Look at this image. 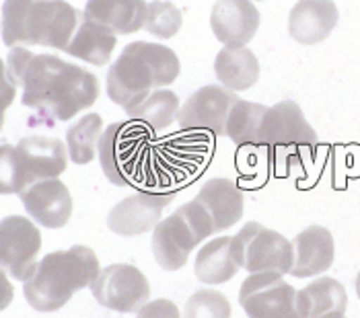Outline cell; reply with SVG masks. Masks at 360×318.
I'll return each instance as SVG.
<instances>
[{
    "mask_svg": "<svg viewBox=\"0 0 360 318\" xmlns=\"http://www.w3.org/2000/svg\"><path fill=\"white\" fill-rule=\"evenodd\" d=\"M6 74L15 86H23V105L35 109L46 124L72 119L99 95V82L89 70L25 48L11 50Z\"/></svg>",
    "mask_w": 360,
    "mask_h": 318,
    "instance_id": "6da1fadb",
    "label": "cell"
},
{
    "mask_svg": "<svg viewBox=\"0 0 360 318\" xmlns=\"http://www.w3.org/2000/svg\"><path fill=\"white\" fill-rule=\"evenodd\" d=\"M179 70V58L167 46L128 44L108 72V95L126 113H132L155 88L173 84Z\"/></svg>",
    "mask_w": 360,
    "mask_h": 318,
    "instance_id": "7a4b0ae2",
    "label": "cell"
},
{
    "mask_svg": "<svg viewBox=\"0 0 360 318\" xmlns=\"http://www.w3.org/2000/svg\"><path fill=\"white\" fill-rule=\"evenodd\" d=\"M81 15L64 0H6L2 4V39L6 46H44L66 50Z\"/></svg>",
    "mask_w": 360,
    "mask_h": 318,
    "instance_id": "3957f363",
    "label": "cell"
},
{
    "mask_svg": "<svg viewBox=\"0 0 360 318\" xmlns=\"http://www.w3.org/2000/svg\"><path fill=\"white\" fill-rule=\"evenodd\" d=\"M99 275V263L89 246H72L46 255L25 279L23 292L39 312L60 310L72 293L83 290Z\"/></svg>",
    "mask_w": 360,
    "mask_h": 318,
    "instance_id": "277c9868",
    "label": "cell"
},
{
    "mask_svg": "<svg viewBox=\"0 0 360 318\" xmlns=\"http://www.w3.org/2000/svg\"><path fill=\"white\" fill-rule=\"evenodd\" d=\"M317 146V133L307 124L301 107L292 101H282L268 107L257 130V146L266 150L270 162L290 168L311 159Z\"/></svg>",
    "mask_w": 360,
    "mask_h": 318,
    "instance_id": "5b68a950",
    "label": "cell"
},
{
    "mask_svg": "<svg viewBox=\"0 0 360 318\" xmlns=\"http://www.w3.org/2000/svg\"><path fill=\"white\" fill-rule=\"evenodd\" d=\"M150 142L144 126L111 124L99 140L101 166L113 185H150Z\"/></svg>",
    "mask_w": 360,
    "mask_h": 318,
    "instance_id": "8992f818",
    "label": "cell"
},
{
    "mask_svg": "<svg viewBox=\"0 0 360 318\" xmlns=\"http://www.w3.org/2000/svg\"><path fill=\"white\" fill-rule=\"evenodd\" d=\"M217 234L214 226L198 201H190L161 220L153 232V253L167 271H177L188 263L190 253L208 237Z\"/></svg>",
    "mask_w": 360,
    "mask_h": 318,
    "instance_id": "52a82bcc",
    "label": "cell"
},
{
    "mask_svg": "<svg viewBox=\"0 0 360 318\" xmlns=\"http://www.w3.org/2000/svg\"><path fill=\"white\" fill-rule=\"evenodd\" d=\"M233 253L239 267L250 273L278 271L284 275L290 273L295 261L292 242H288L276 230H268L257 222L245 224L239 234L233 237Z\"/></svg>",
    "mask_w": 360,
    "mask_h": 318,
    "instance_id": "ba28073f",
    "label": "cell"
},
{
    "mask_svg": "<svg viewBox=\"0 0 360 318\" xmlns=\"http://www.w3.org/2000/svg\"><path fill=\"white\" fill-rule=\"evenodd\" d=\"M297 290L278 271L251 273L239 290V304L250 318H303Z\"/></svg>",
    "mask_w": 360,
    "mask_h": 318,
    "instance_id": "9c48e42d",
    "label": "cell"
},
{
    "mask_svg": "<svg viewBox=\"0 0 360 318\" xmlns=\"http://www.w3.org/2000/svg\"><path fill=\"white\" fill-rule=\"evenodd\" d=\"M91 290L103 308L124 314L139 312L150 298V286L142 271L139 267L126 263L110 265L99 271V275L91 284Z\"/></svg>",
    "mask_w": 360,
    "mask_h": 318,
    "instance_id": "30bf717a",
    "label": "cell"
},
{
    "mask_svg": "<svg viewBox=\"0 0 360 318\" xmlns=\"http://www.w3.org/2000/svg\"><path fill=\"white\" fill-rule=\"evenodd\" d=\"M239 101L233 91L208 84L195 91L184 103L177 113V121L184 133H200V135H224L226 119L231 109Z\"/></svg>",
    "mask_w": 360,
    "mask_h": 318,
    "instance_id": "8fae6325",
    "label": "cell"
},
{
    "mask_svg": "<svg viewBox=\"0 0 360 318\" xmlns=\"http://www.w3.org/2000/svg\"><path fill=\"white\" fill-rule=\"evenodd\" d=\"M41 234L23 216H8L0 222V267L15 279H27L35 269Z\"/></svg>",
    "mask_w": 360,
    "mask_h": 318,
    "instance_id": "7c38bea8",
    "label": "cell"
},
{
    "mask_svg": "<svg viewBox=\"0 0 360 318\" xmlns=\"http://www.w3.org/2000/svg\"><path fill=\"white\" fill-rule=\"evenodd\" d=\"M175 199V193H136L120 201L108 216L111 232L120 237H136L161 222V213Z\"/></svg>",
    "mask_w": 360,
    "mask_h": 318,
    "instance_id": "4fadbf2b",
    "label": "cell"
},
{
    "mask_svg": "<svg viewBox=\"0 0 360 318\" xmlns=\"http://www.w3.org/2000/svg\"><path fill=\"white\" fill-rule=\"evenodd\" d=\"M27 213L46 228H62L72 213V197L68 187L58 179H46L29 185L21 193Z\"/></svg>",
    "mask_w": 360,
    "mask_h": 318,
    "instance_id": "5bb4252c",
    "label": "cell"
},
{
    "mask_svg": "<svg viewBox=\"0 0 360 318\" xmlns=\"http://www.w3.org/2000/svg\"><path fill=\"white\" fill-rule=\"evenodd\" d=\"M210 27L224 46H245L259 27V11L251 0H217L210 15Z\"/></svg>",
    "mask_w": 360,
    "mask_h": 318,
    "instance_id": "9a60e30c",
    "label": "cell"
},
{
    "mask_svg": "<svg viewBox=\"0 0 360 318\" xmlns=\"http://www.w3.org/2000/svg\"><path fill=\"white\" fill-rule=\"evenodd\" d=\"M17 157L21 162V171L27 187L37 181L56 179L66 168L64 144L54 138L31 135L21 140L17 146Z\"/></svg>",
    "mask_w": 360,
    "mask_h": 318,
    "instance_id": "2e32d148",
    "label": "cell"
},
{
    "mask_svg": "<svg viewBox=\"0 0 360 318\" xmlns=\"http://www.w3.org/2000/svg\"><path fill=\"white\" fill-rule=\"evenodd\" d=\"M338 25L333 0H299L288 17V31L301 46L323 41Z\"/></svg>",
    "mask_w": 360,
    "mask_h": 318,
    "instance_id": "e0dca14e",
    "label": "cell"
},
{
    "mask_svg": "<svg viewBox=\"0 0 360 318\" xmlns=\"http://www.w3.org/2000/svg\"><path fill=\"white\" fill-rule=\"evenodd\" d=\"M194 201L210 218L214 232H221L237 224L243 216V193L231 179H210L206 181Z\"/></svg>",
    "mask_w": 360,
    "mask_h": 318,
    "instance_id": "ac0fdd59",
    "label": "cell"
},
{
    "mask_svg": "<svg viewBox=\"0 0 360 318\" xmlns=\"http://www.w3.org/2000/svg\"><path fill=\"white\" fill-rule=\"evenodd\" d=\"M295 261L290 275L311 277L328 271L333 263V237L323 226H309L292 240Z\"/></svg>",
    "mask_w": 360,
    "mask_h": 318,
    "instance_id": "d6986e66",
    "label": "cell"
},
{
    "mask_svg": "<svg viewBox=\"0 0 360 318\" xmlns=\"http://www.w3.org/2000/svg\"><path fill=\"white\" fill-rule=\"evenodd\" d=\"M84 15L113 35H130L146 25L148 4L144 0H89Z\"/></svg>",
    "mask_w": 360,
    "mask_h": 318,
    "instance_id": "ffe728a7",
    "label": "cell"
},
{
    "mask_svg": "<svg viewBox=\"0 0 360 318\" xmlns=\"http://www.w3.org/2000/svg\"><path fill=\"white\" fill-rule=\"evenodd\" d=\"M297 302L303 318H344L348 296L340 281L319 277L297 293Z\"/></svg>",
    "mask_w": 360,
    "mask_h": 318,
    "instance_id": "44dd1931",
    "label": "cell"
},
{
    "mask_svg": "<svg viewBox=\"0 0 360 318\" xmlns=\"http://www.w3.org/2000/svg\"><path fill=\"white\" fill-rule=\"evenodd\" d=\"M113 48H115V35L110 29L95 23L83 13L79 27L64 52L79 60H84L93 66H105L111 60Z\"/></svg>",
    "mask_w": 360,
    "mask_h": 318,
    "instance_id": "7402d4cb",
    "label": "cell"
},
{
    "mask_svg": "<svg viewBox=\"0 0 360 318\" xmlns=\"http://www.w3.org/2000/svg\"><path fill=\"white\" fill-rule=\"evenodd\" d=\"M239 269L241 267L233 253V237H221L206 242L195 257V275L208 286H219L233 279Z\"/></svg>",
    "mask_w": 360,
    "mask_h": 318,
    "instance_id": "603a6c76",
    "label": "cell"
},
{
    "mask_svg": "<svg viewBox=\"0 0 360 318\" xmlns=\"http://www.w3.org/2000/svg\"><path fill=\"white\" fill-rule=\"evenodd\" d=\"M214 72L229 91H248L259 79V62L245 46H226L214 60Z\"/></svg>",
    "mask_w": 360,
    "mask_h": 318,
    "instance_id": "cb8c5ba5",
    "label": "cell"
},
{
    "mask_svg": "<svg viewBox=\"0 0 360 318\" xmlns=\"http://www.w3.org/2000/svg\"><path fill=\"white\" fill-rule=\"evenodd\" d=\"M177 113H179L177 95L173 91H155L128 115L140 126L161 132L173 124Z\"/></svg>",
    "mask_w": 360,
    "mask_h": 318,
    "instance_id": "d4e9b609",
    "label": "cell"
},
{
    "mask_svg": "<svg viewBox=\"0 0 360 318\" xmlns=\"http://www.w3.org/2000/svg\"><path fill=\"white\" fill-rule=\"evenodd\" d=\"M268 107L250 101H237L226 119V135L237 146H257V130Z\"/></svg>",
    "mask_w": 360,
    "mask_h": 318,
    "instance_id": "484cf974",
    "label": "cell"
},
{
    "mask_svg": "<svg viewBox=\"0 0 360 318\" xmlns=\"http://www.w3.org/2000/svg\"><path fill=\"white\" fill-rule=\"evenodd\" d=\"M101 117L97 113L84 115L83 119L68 130V154L72 162L77 164H86L95 157L97 144L101 140Z\"/></svg>",
    "mask_w": 360,
    "mask_h": 318,
    "instance_id": "4316f807",
    "label": "cell"
},
{
    "mask_svg": "<svg viewBox=\"0 0 360 318\" xmlns=\"http://www.w3.org/2000/svg\"><path fill=\"white\" fill-rule=\"evenodd\" d=\"M184 25V15L181 11L165 0H155L148 4V17H146V31L153 33L159 39H169L179 33Z\"/></svg>",
    "mask_w": 360,
    "mask_h": 318,
    "instance_id": "83f0119b",
    "label": "cell"
},
{
    "mask_svg": "<svg viewBox=\"0 0 360 318\" xmlns=\"http://www.w3.org/2000/svg\"><path fill=\"white\" fill-rule=\"evenodd\" d=\"M184 318H231V304L217 290H198L188 300Z\"/></svg>",
    "mask_w": 360,
    "mask_h": 318,
    "instance_id": "f1b7e54d",
    "label": "cell"
},
{
    "mask_svg": "<svg viewBox=\"0 0 360 318\" xmlns=\"http://www.w3.org/2000/svg\"><path fill=\"white\" fill-rule=\"evenodd\" d=\"M27 189L21 162L17 157V148L4 144L0 146V193L11 195V193H23Z\"/></svg>",
    "mask_w": 360,
    "mask_h": 318,
    "instance_id": "f546056e",
    "label": "cell"
},
{
    "mask_svg": "<svg viewBox=\"0 0 360 318\" xmlns=\"http://www.w3.org/2000/svg\"><path fill=\"white\" fill-rule=\"evenodd\" d=\"M136 318H181V314H179V308L171 300L161 298V300L146 302L139 310Z\"/></svg>",
    "mask_w": 360,
    "mask_h": 318,
    "instance_id": "4dcf8cb0",
    "label": "cell"
},
{
    "mask_svg": "<svg viewBox=\"0 0 360 318\" xmlns=\"http://www.w3.org/2000/svg\"><path fill=\"white\" fill-rule=\"evenodd\" d=\"M15 95H17V86L11 82L8 74H6V66L0 60V130L4 124V109L15 101Z\"/></svg>",
    "mask_w": 360,
    "mask_h": 318,
    "instance_id": "1f68e13d",
    "label": "cell"
},
{
    "mask_svg": "<svg viewBox=\"0 0 360 318\" xmlns=\"http://www.w3.org/2000/svg\"><path fill=\"white\" fill-rule=\"evenodd\" d=\"M13 302V286L6 279V275L0 271V310H4Z\"/></svg>",
    "mask_w": 360,
    "mask_h": 318,
    "instance_id": "d6a6232c",
    "label": "cell"
},
{
    "mask_svg": "<svg viewBox=\"0 0 360 318\" xmlns=\"http://www.w3.org/2000/svg\"><path fill=\"white\" fill-rule=\"evenodd\" d=\"M356 292H359V298H360V273L356 275Z\"/></svg>",
    "mask_w": 360,
    "mask_h": 318,
    "instance_id": "836d02e7",
    "label": "cell"
}]
</instances>
